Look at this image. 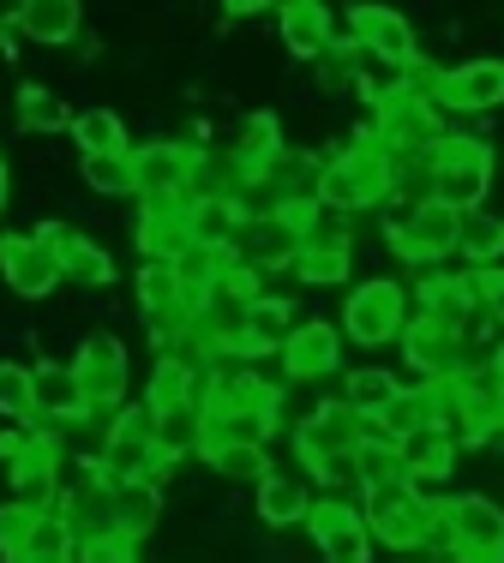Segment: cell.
Here are the masks:
<instances>
[{"instance_id": "34", "label": "cell", "mask_w": 504, "mask_h": 563, "mask_svg": "<svg viewBox=\"0 0 504 563\" xmlns=\"http://www.w3.org/2000/svg\"><path fill=\"white\" fill-rule=\"evenodd\" d=\"M156 420V444L168 462L180 455H205V401H175V408H151Z\"/></svg>"}, {"instance_id": "2", "label": "cell", "mask_w": 504, "mask_h": 563, "mask_svg": "<svg viewBox=\"0 0 504 563\" xmlns=\"http://www.w3.org/2000/svg\"><path fill=\"white\" fill-rule=\"evenodd\" d=\"M366 438H373V420H366V413H354L349 401H318L295 432V455L325 479V486H342V479H354V450H361Z\"/></svg>"}, {"instance_id": "1", "label": "cell", "mask_w": 504, "mask_h": 563, "mask_svg": "<svg viewBox=\"0 0 504 563\" xmlns=\"http://www.w3.org/2000/svg\"><path fill=\"white\" fill-rule=\"evenodd\" d=\"M384 198H396V156L384 151L373 126L361 139H349L325 163V210H379Z\"/></svg>"}, {"instance_id": "36", "label": "cell", "mask_w": 504, "mask_h": 563, "mask_svg": "<svg viewBox=\"0 0 504 563\" xmlns=\"http://www.w3.org/2000/svg\"><path fill=\"white\" fill-rule=\"evenodd\" d=\"M427 426H439V384H415V390H403L379 413V432L396 438V444L415 438V432H427Z\"/></svg>"}, {"instance_id": "22", "label": "cell", "mask_w": 504, "mask_h": 563, "mask_svg": "<svg viewBox=\"0 0 504 563\" xmlns=\"http://www.w3.org/2000/svg\"><path fill=\"white\" fill-rule=\"evenodd\" d=\"M415 300H420V318L457 330V336H469L474 318L486 312L481 306V276H420Z\"/></svg>"}, {"instance_id": "17", "label": "cell", "mask_w": 504, "mask_h": 563, "mask_svg": "<svg viewBox=\"0 0 504 563\" xmlns=\"http://www.w3.org/2000/svg\"><path fill=\"white\" fill-rule=\"evenodd\" d=\"M73 372H78V384H85L90 413H97V408H121L127 378H132V360H127L121 336L102 330V336H85V347L73 354Z\"/></svg>"}, {"instance_id": "21", "label": "cell", "mask_w": 504, "mask_h": 563, "mask_svg": "<svg viewBox=\"0 0 504 563\" xmlns=\"http://www.w3.org/2000/svg\"><path fill=\"white\" fill-rule=\"evenodd\" d=\"M12 479V498L36 504V509H55L61 498V444L48 432H24V450L7 462Z\"/></svg>"}, {"instance_id": "13", "label": "cell", "mask_w": 504, "mask_h": 563, "mask_svg": "<svg viewBox=\"0 0 504 563\" xmlns=\"http://www.w3.org/2000/svg\"><path fill=\"white\" fill-rule=\"evenodd\" d=\"M307 533L325 563H373V528H366V509L349 498H313Z\"/></svg>"}, {"instance_id": "5", "label": "cell", "mask_w": 504, "mask_h": 563, "mask_svg": "<svg viewBox=\"0 0 504 563\" xmlns=\"http://www.w3.org/2000/svg\"><path fill=\"white\" fill-rule=\"evenodd\" d=\"M486 186H493V144L474 132H445L432 151V198L469 217L486 205Z\"/></svg>"}, {"instance_id": "18", "label": "cell", "mask_w": 504, "mask_h": 563, "mask_svg": "<svg viewBox=\"0 0 504 563\" xmlns=\"http://www.w3.org/2000/svg\"><path fill=\"white\" fill-rule=\"evenodd\" d=\"M0 276H7L12 294L24 300H48L61 288V264H55V246L43 234H0Z\"/></svg>"}, {"instance_id": "6", "label": "cell", "mask_w": 504, "mask_h": 563, "mask_svg": "<svg viewBox=\"0 0 504 563\" xmlns=\"http://www.w3.org/2000/svg\"><path fill=\"white\" fill-rule=\"evenodd\" d=\"M432 545H445L457 563H504V509L493 498H474V492L445 498Z\"/></svg>"}, {"instance_id": "41", "label": "cell", "mask_w": 504, "mask_h": 563, "mask_svg": "<svg viewBox=\"0 0 504 563\" xmlns=\"http://www.w3.org/2000/svg\"><path fill=\"white\" fill-rule=\"evenodd\" d=\"M259 516L271 528H295V521L313 516V492L288 474H271V479H259Z\"/></svg>"}, {"instance_id": "32", "label": "cell", "mask_w": 504, "mask_h": 563, "mask_svg": "<svg viewBox=\"0 0 504 563\" xmlns=\"http://www.w3.org/2000/svg\"><path fill=\"white\" fill-rule=\"evenodd\" d=\"M12 24H19L31 43H73L78 24H85V7H78V0H19V7H12Z\"/></svg>"}, {"instance_id": "37", "label": "cell", "mask_w": 504, "mask_h": 563, "mask_svg": "<svg viewBox=\"0 0 504 563\" xmlns=\"http://www.w3.org/2000/svg\"><path fill=\"white\" fill-rule=\"evenodd\" d=\"M175 401H205V366L163 354L151 372V390H144V408H175Z\"/></svg>"}, {"instance_id": "15", "label": "cell", "mask_w": 504, "mask_h": 563, "mask_svg": "<svg viewBox=\"0 0 504 563\" xmlns=\"http://www.w3.org/2000/svg\"><path fill=\"white\" fill-rule=\"evenodd\" d=\"M427 97L450 114H486L504 102V60H462L427 73Z\"/></svg>"}, {"instance_id": "10", "label": "cell", "mask_w": 504, "mask_h": 563, "mask_svg": "<svg viewBox=\"0 0 504 563\" xmlns=\"http://www.w3.org/2000/svg\"><path fill=\"white\" fill-rule=\"evenodd\" d=\"M384 240H391V252H396L403 264L432 271V264H445L450 252H457V240H462V210L439 205V198H427V205H408L403 217L384 228Z\"/></svg>"}, {"instance_id": "19", "label": "cell", "mask_w": 504, "mask_h": 563, "mask_svg": "<svg viewBox=\"0 0 504 563\" xmlns=\"http://www.w3.org/2000/svg\"><path fill=\"white\" fill-rule=\"evenodd\" d=\"M205 408L210 413H246V408H283V396L246 366V354H217L205 372Z\"/></svg>"}, {"instance_id": "47", "label": "cell", "mask_w": 504, "mask_h": 563, "mask_svg": "<svg viewBox=\"0 0 504 563\" xmlns=\"http://www.w3.org/2000/svg\"><path fill=\"white\" fill-rule=\"evenodd\" d=\"M19 126L24 132H73V109L43 85H19Z\"/></svg>"}, {"instance_id": "30", "label": "cell", "mask_w": 504, "mask_h": 563, "mask_svg": "<svg viewBox=\"0 0 504 563\" xmlns=\"http://www.w3.org/2000/svg\"><path fill=\"white\" fill-rule=\"evenodd\" d=\"M457 438L445 432V426H427V432H415V438H403V467H408V479H415L420 492L427 486H445L450 474H457Z\"/></svg>"}, {"instance_id": "29", "label": "cell", "mask_w": 504, "mask_h": 563, "mask_svg": "<svg viewBox=\"0 0 504 563\" xmlns=\"http://www.w3.org/2000/svg\"><path fill=\"white\" fill-rule=\"evenodd\" d=\"M132 288H139V306L156 318V324L193 312V294H187V282H180V271L168 258H144L139 276H132Z\"/></svg>"}, {"instance_id": "56", "label": "cell", "mask_w": 504, "mask_h": 563, "mask_svg": "<svg viewBox=\"0 0 504 563\" xmlns=\"http://www.w3.org/2000/svg\"><path fill=\"white\" fill-rule=\"evenodd\" d=\"M7 192L12 186H7V156H0V210H7Z\"/></svg>"}, {"instance_id": "42", "label": "cell", "mask_w": 504, "mask_h": 563, "mask_svg": "<svg viewBox=\"0 0 504 563\" xmlns=\"http://www.w3.org/2000/svg\"><path fill=\"white\" fill-rule=\"evenodd\" d=\"M354 479H361V492L408 479V467H403V444H396V438H384L379 426H373V438H366V444L354 450Z\"/></svg>"}, {"instance_id": "14", "label": "cell", "mask_w": 504, "mask_h": 563, "mask_svg": "<svg viewBox=\"0 0 504 563\" xmlns=\"http://www.w3.org/2000/svg\"><path fill=\"white\" fill-rule=\"evenodd\" d=\"M132 168H139V205H187L198 151H187L175 139H151L132 151Z\"/></svg>"}, {"instance_id": "40", "label": "cell", "mask_w": 504, "mask_h": 563, "mask_svg": "<svg viewBox=\"0 0 504 563\" xmlns=\"http://www.w3.org/2000/svg\"><path fill=\"white\" fill-rule=\"evenodd\" d=\"M396 396H403V378H396V372H384V366H361V372H349V378H342V401H349L354 413H366L373 426H379V413L391 408Z\"/></svg>"}, {"instance_id": "53", "label": "cell", "mask_w": 504, "mask_h": 563, "mask_svg": "<svg viewBox=\"0 0 504 563\" xmlns=\"http://www.w3.org/2000/svg\"><path fill=\"white\" fill-rule=\"evenodd\" d=\"M78 563H139V540H127V533L85 540V545H78Z\"/></svg>"}, {"instance_id": "52", "label": "cell", "mask_w": 504, "mask_h": 563, "mask_svg": "<svg viewBox=\"0 0 504 563\" xmlns=\"http://www.w3.org/2000/svg\"><path fill=\"white\" fill-rule=\"evenodd\" d=\"M36 516H43V509L24 504V498H7V504H0V558H7V563L24 552V540H31Z\"/></svg>"}, {"instance_id": "16", "label": "cell", "mask_w": 504, "mask_h": 563, "mask_svg": "<svg viewBox=\"0 0 504 563\" xmlns=\"http://www.w3.org/2000/svg\"><path fill=\"white\" fill-rule=\"evenodd\" d=\"M403 360H408V372H420V384H450L469 366V336H457V330L415 312L403 330Z\"/></svg>"}, {"instance_id": "57", "label": "cell", "mask_w": 504, "mask_h": 563, "mask_svg": "<svg viewBox=\"0 0 504 563\" xmlns=\"http://www.w3.org/2000/svg\"><path fill=\"white\" fill-rule=\"evenodd\" d=\"M486 366H493V372H498V378H504V342L493 347V360H486Z\"/></svg>"}, {"instance_id": "39", "label": "cell", "mask_w": 504, "mask_h": 563, "mask_svg": "<svg viewBox=\"0 0 504 563\" xmlns=\"http://www.w3.org/2000/svg\"><path fill=\"white\" fill-rule=\"evenodd\" d=\"M0 420H12L19 432H36L43 408H36V366L0 360Z\"/></svg>"}, {"instance_id": "24", "label": "cell", "mask_w": 504, "mask_h": 563, "mask_svg": "<svg viewBox=\"0 0 504 563\" xmlns=\"http://www.w3.org/2000/svg\"><path fill=\"white\" fill-rule=\"evenodd\" d=\"M349 264H354V240L349 228H330V222H313L307 240H300V258H295V276L313 282V288H337V282H349Z\"/></svg>"}, {"instance_id": "33", "label": "cell", "mask_w": 504, "mask_h": 563, "mask_svg": "<svg viewBox=\"0 0 504 563\" xmlns=\"http://www.w3.org/2000/svg\"><path fill=\"white\" fill-rule=\"evenodd\" d=\"M295 336V306L283 300V294H259L252 300V318H246V342L241 354L259 360V354H283V342Z\"/></svg>"}, {"instance_id": "54", "label": "cell", "mask_w": 504, "mask_h": 563, "mask_svg": "<svg viewBox=\"0 0 504 563\" xmlns=\"http://www.w3.org/2000/svg\"><path fill=\"white\" fill-rule=\"evenodd\" d=\"M481 306L493 324H504V264H493V271H481Z\"/></svg>"}, {"instance_id": "8", "label": "cell", "mask_w": 504, "mask_h": 563, "mask_svg": "<svg viewBox=\"0 0 504 563\" xmlns=\"http://www.w3.org/2000/svg\"><path fill=\"white\" fill-rule=\"evenodd\" d=\"M373 132L384 139V151H391V156H432V151H439V139H445V109L420 85H403L396 97L379 102Z\"/></svg>"}, {"instance_id": "3", "label": "cell", "mask_w": 504, "mask_h": 563, "mask_svg": "<svg viewBox=\"0 0 504 563\" xmlns=\"http://www.w3.org/2000/svg\"><path fill=\"white\" fill-rule=\"evenodd\" d=\"M361 509H366L373 540L391 545V552H420V545H432V533H439V504H427V492H420L415 479L361 492Z\"/></svg>"}, {"instance_id": "38", "label": "cell", "mask_w": 504, "mask_h": 563, "mask_svg": "<svg viewBox=\"0 0 504 563\" xmlns=\"http://www.w3.org/2000/svg\"><path fill=\"white\" fill-rule=\"evenodd\" d=\"M78 533H73V521L61 516V504L55 509H43L36 516V528H31V540H24V552L12 558V563H78Z\"/></svg>"}, {"instance_id": "26", "label": "cell", "mask_w": 504, "mask_h": 563, "mask_svg": "<svg viewBox=\"0 0 504 563\" xmlns=\"http://www.w3.org/2000/svg\"><path fill=\"white\" fill-rule=\"evenodd\" d=\"M61 516L73 521L78 540H109V533H121V516H114V486L102 474L78 479V486L61 498Z\"/></svg>"}, {"instance_id": "27", "label": "cell", "mask_w": 504, "mask_h": 563, "mask_svg": "<svg viewBox=\"0 0 504 563\" xmlns=\"http://www.w3.org/2000/svg\"><path fill=\"white\" fill-rule=\"evenodd\" d=\"M276 36L295 60H318L337 36H330V7L325 0H283L276 7Z\"/></svg>"}, {"instance_id": "49", "label": "cell", "mask_w": 504, "mask_h": 563, "mask_svg": "<svg viewBox=\"0 0 504 563\" xmlns=\"http://www.w3.org/2000/svg\"><path fill=\"white\" fill-rule=\"evenodd\" d=\"M85 180L90 192H139V168H132V151H109V156H85Z\"/></svg>"}, {"instance_id": "7", "label": "cell", "mask_w": 504, "mask_h": 563, "mask_svg": "<svg viewBox=\"0 0 504 563\" xmlns=\"http://www.w3.org/2000/svg\"><path fill=\"white\" fill-rule=\"evenodd\" d=\"M163 467H168V455L156 444L151 408L114 413L109 432H102V450H97V474L109 479V486H127V479H156Z\"/></svg>"}, {"instance_id": "20", "label": "cell", "mask_w": 504, "mask_h": 563, "mask_svg": "<svg viewBox=\"0 0 504 563\" xmlns=\"http://www.w3.org/2000/svg\"><path fill=\"white\" fill-rule=\"evenodd\" d=\"M300 240H307V234H300L288 217H252L241 234H234L229 258L241 264V271H252V276H264V271H295Z\"/></svg>"}, {"instance_id": "4", "label": "cell", "mask_w": 504, "mask_h": 563, "mask_svg": "<svg viewBox=\"0 0 504 563\" xmlns=\"http://www.w3.org/2000/svg\"><path fill=\"white\" fill-rule=\"evenodd\" d=\"M252 300H259V276L241 271V264L229 258V271L210 282V288L193 300V312H187V318H193V330L210 342V354H241Z\"/></svg>"}, {"instance_id": "58", "label": "cell", "mask_w": 504, "mask_h": 563, "mask_svg": "<svg viewBox=\"0 0 504 563\" xmlns=\"http://www.w3.org/2000/svg\"><path fill=\"white\" fill-rule=\"evenodd\" d=\"M408 563H420V558H408Z\"/></svg>"}, {"instance_id": "44", "label": "cell", "mask_w": 504, "mask_h": 563, "mask_svg": "<svg viewBox=\"0 0 504 563\" xmlns=\"http://www.w3.org/2000/svg\"><path fill=\"white\" fill-rule=\"evenodd\" d=\"M457 252L474 264V271H493V264L504 258V217L469 210V217H462V240H457Z\"/></svg>"}, {"instance_id": "31", "label": "cell", "mask_w": 504, "mask_h": 563, "mask_svg": "<svg viewBox=\"0 0 504 563\" xmlns=\"http://www.w3.org/2000/svg\"><path fill=\"white\" fill-rule=\"evenodd\" d=\"M132 240H139L144 258H168V264H175L180 252L193 246V234H187V205H144L139 222H132Z\"/></svg>"}, {"instance_id": "12", "label": "cell", "mask_w": 504, "mask_h": 563, "mask_svg": "<svg viewBox=\"0 0 504 563\" xmlns=\"http://www.w3.org/2000/svg\"><path fill=\"white\" fill-rule=\"evenodd\" d=\"M450 396H457V444L481 450L504 432V378L493 366H462L450 378Z\"/></svg>"}, {"instance_id": "43", "label": "cell", "mask_w": 504, "mask_h": 563, "mask_svg": "<svg viewBox=\"0 0 504 563\" xmlns=\"http://www.w3.org/2000/svg\"><path fill=\"white\" fill-rule=\"evenodd\" d=\"M114 516H121L127 540H144V533L156 528V516H163V492H156V479H127V486H114Z\"/></svg>"}, {"instance_id": "46", "label": "cell", "mask_w": 504, "mask_h": 563, "mask_svg": "<svg viewBox=\"0 0 504 563\" xmlns=\"http://www.w3.org/2000/svg\"><path fill=\"white\" fill-rule=\"evenodd\" d=\"M73 139H78V151H85V156L132 151V144H127V126H121V114H114V109H85V114H73Z\"/></svg>"}, {"instance_id": "28", "label": "cell", "mask_w": 504, "mask_h": 563, "mask_svg": "<svg viewBox=\"0 0 504 563\" xmlns=\"http://www.w3.org/2000/svg\"><path fill=\"white\" fill-rule=\"evenodd\" d=\"M36 408H43V426H78L90 413L73 360H66V366L61 360H43V366H36Z\"/></svg>"}, {"instance_id": "11", "label": "cell", "mask_w": 504, "mask_h": 563, "mask_svg": "<svg viewBox=\"0 0 504 563\" xmlns=\"http://www.w3.org/2000/svg\"><path fill=\"white\" fill-rule=\"evenodd\" d=\"M342 36H354V43H361V55L379 60V66H396V73H415V66H420L415 24H408L396 7H379V0H361V7H349V24H342Z\"/></svg>"}, {"instance_id": "50", "label": "cell", "mask_w": 504, "mask_h": 563, "mask_svg": "<svg viewBox=\"0 0 504 563\" xmlns=\"http://www.w3.org/2000/svg\"><path fill=\"white\" fill-rule=\"evenodd\" d=\"M205 462L217 467V474H229V479H271V455H264V444H217V450H205Z\"/></svg>"}, {"instance_id": "23", "label": "cell", "mask_w": 504, "mask_h": 563, "mask_svg": "<svg viewBox=\"0 0 504 563\" xmlns=\"http://www.w3.org/2000/svg\"><path fill=\"white\" fill-rule=\"evenodd\" d=\"M342 330L325 324V318H307V324H295V336L283 342V372L300 384L313 378H330V372H342Z\"/></svg>"}, {"instance_id": "51", "label": "cell", "mask_w": 504, "mask_h": 563, "mask_svg": "<svg viewBox=\"0 0 504 563\" xmlns=\"http://www.w3.org/2000/svg\"><path fill=\"white\" fill-rule=\"evenodd\" d=\"M175 271H180V282H187V294L198 300V294H205L210 282L229 271V252H217V246H187V252L175 258Z\"/></svg>"}, {"instance_id": "48", "label": "cell", "mask_w": 504, "mask_h": 563, "mask_svg": "<svg viewBox=\"0 0 504 563\" xmlns=\"http://www.w3.org/2000/svg\"><path fill=\"white\" fill-rule=\"evenodd\" d=\"M361 73H366V55L354 36H337V43L318 55V85L325 90H361Z\"/></svg>"}, {"instance_id": "55", "label": "cell", "mask_w": 504, "mask_h": 563, "mask_svg": "<svg viewBox=\"0 0 504 563\" xmlns=\"http://www.w3.org/2000/svg\"><path fill=\"white\" fill-rule=\"evenodd\" d=\"M222 7L234 12V19H246V12H259V7H271V0H222Z\"/></svg>"}, {"instance_id": "35", "label": "cell", "mask_w": 504, "mask_h": 563, "mask_svg": "<svg viewBox=\"0 0 504 563\" xmlns=\"http://www.w3.org/2000/svg\"><path fill=\"white\" fill-rule=\"evenodd\" d=\"M241 228H246V217H241V205H234V198H187V234H193V246L229 252Z\"/></svg>"}, {"instance_id": "9", "label": "cell", "mask_w": 504, "mask_h": 563, "mask_svg": "<svg viewBox=\"0 0 504 563\" xmlns=\"http://www.w3.org/2000/svg\"><path fill=\"white\" fill-rule=\"evenodd\" d=\"M403 330H408L403 282H391V276L354 282L349 300H342V336L361 342V347H384V342H403Z\"/></svg>"}, {"instance_id": "25", "label": "cell", "mask_w": 504, "mask_h": 563, "mask_svg": "<svg viewBox=\"0 0 504 563\" xmlns=\"http://www.w3.org/2000/svg\"><path fill=\"white\" fill-rule=\"evenodd\" d=\"M43 240L55 246V264H61L66 282H85V288H109L114 282V258L90 234H78V228H66V222H43Z\"/></svg>"}, {"instance_id": "45", "label": "cell", "mask_w": 504, "mask_h": 563, "mask_svg": "<svg viewBox=\"0 0 504 563\" xmlns=\"http://www.w3.org/2000/svg\"><path fill=\"white\" fill-rule=\"evenodd\" d=\"M276 151H283V126H276V114H246L241 132H234V163H241L246 174H259Z\"/></svg>"}]
</instances>
